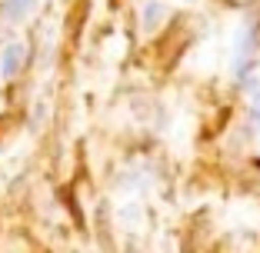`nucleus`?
Returning a JSON list of instances; mask_svg holds the SVG:
<instances>
[{
	"label": "nucleus",
	"mask_w": 260,
	"mask_h": 253,
	"mask_svg": "<svg viewBox=\"0 0 260 253\" xmlns=\"http://www.w3.org/2000/svg\"><path fill=\"white\" fill-rule=\"evenodd\" d=\"M20 60H23V47L10 44L7 50H4V57H0V77H14L17 67H20Z\"/></svg>",
	"instance_id": "obj_1"
},
{
	"label": "nucleus",
	"mask_w": 260,
	"mask_h": 253,
	"mask_svg": "<svg viewBox=\"0 0 260 253\" xmlns=\"http://www.w3.org/2000/svg\"><path fill=\"white\" fill-rule=\"evenodd\" d=\"M30 10H34V0H7V4H4V14H7L10 20H23Z\"/></svg>",
	"instance_id": "obj_2"
}]
</instances>
